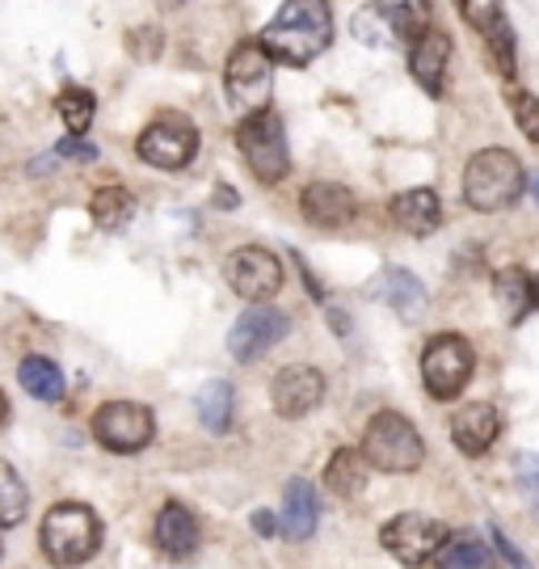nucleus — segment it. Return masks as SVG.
I'll return each instance as SVG.
<instances>
[{
  "label": "nucleus",
  "instance_id": "f257e3e1",
  "mask_svg": "<svg viewBox=\"0 0 539 569\" xmlns=\"http://www.w3.org/2000/svg\"><path fill=\"white\" fill-rule=\"evenodd\" d=\"M333 42V13L325 0H282L279 18L261 30V47L270 60L312 63Z\"/></svg>",
  "mask_w": 539,
  "mask_h": 569
},
{
  "label": "nucleus",
  "instance_id": "f03ea898",
  "mask_svg": "<svg viewBox=\"0 0 539 569\" xmlns=\"http://www.w3.org/2000/svg\"><path fill=\"white\" fill-rule=\"evenodd\" d=\"M39 545L51 566H84L101 549V519L84 502H56L42 515Z\"/></svg>",
  "mask_w": 539,
  "mask_h": 569
},
{
  "label": "nucleus",
  "instance_id": "7ed1b4c3",
  "mask_svg": "<svg viewBox=\"0 0 539 569\" xmlns=\"http://www.w3.org/2000/svg\"><path fill=\"white\" fill-rule=\"evenodd\" d=\"M362 460L376 468V472H388V477L418 472L421 460H426L418 427L405 413H397V409L376 413L367 422V430H362Z\"/></svg>",
  "mask_w": 539,
  "mask_h": 569
},
{
  "label": "nucleus",
  "instance_id": "20e7f679",
  "mask_svg": "<svg viewBox=\"0 0 539 569\" xmlns=\"http://www.w3.org/2000/svg\"><path fill=\"white\" fill-rule=\"evenodd\" d=\"M522 164L506 148H485L468 161L463 173V199L472 211H501L522 194Z\"/></svg>",
  "mask_w": 539,
  "mask_h": 569
},
{
  "label": "nucleus",
  "instance_id": "39448f33",
  "mask_svg": "<svg viewBox=\"0 0 539 569\" xmlns=\"http://www.w3.org/2000/svg\"><path fill=\"white\" fill-rule=\"evenodd\" d=\"M237 148L244 164L253 169L258 182H282L291 169V152H287V136H282V119L266 106L244 114L237 127Z\"/></svg>",
  "mask_w": 539,
  "mask_h": 569
},
{
  "label": "nucleus",
  "instance_id": "423d86ee",
  "mask_svg": "<svg viewBox=\"0 0 539 569\" xmlns=\"http://www.w3.org/2000/svg\"><path fill=\"white\" fill-rule=\"evenodd\" d=\"M223 84H228V98H232L237 110H244V114L266 110L270 89H275V60L266 56L261 42H240L237 51L228 56Z\"/></svg>",
  "mask_w": 539,
  "mask_h": 569
},
{
  "label": "nucleus",
  "instance_id": "0eeeda50",
  "mask_svg": "<svg viewBox=\"0 0 539 569\" xmlns=\"http://www.w3.org/2000/svg\"><path fill=\"white\" fill-rule=\"evenodd\" d=\"M472 346L463 342L460 333H439L435 342L426 346L421 355V380H426V392L439 397V401H456L463 392V385L472 380Z\"/></svg>",
  "mask_w": 539,
  "mask_h": 569
},
{
  "label": "nucleus",
  "instance_id": "6e6552de",
  "mask_svg": "<svg viewBox=\"0 0 539 569\" xmlns=\"http://www.w3.org/2000/svg\"><path fill=\"white\" fill-rule=\"evenodd\" d=\"M157 435V422H152V409L140 406V401H110L93 413V439H98L106 451H119V456H131V451H143Z\"/></svg>",
  "mask_w": 539,
  "mask_h": 569
},
{
  "label": "nucleus",
  "instance_id": "1a4fd4ad",
  "mask_svg": "<svg viewBox=\"0 0 539 569\" xmlns=\"http://www.w3.org/2000/svg\"><path fill=\"white\" fill-rule=\"evenodd\" d=\"M136 152L148 164H157V169H186V164L194 161V152H199V131H194V122L181 119V114H160L157 122L143 127Z\"/></svg>",
  "mask_w": 539,
  "mask_h": 569
},
{
  "label": "nucleus",
  "instance_id": "9d476101",
  "mask_svg": "<svg viewBox=\"0 0 539 569\" xmlns=\"http://www.w3.org/2000/svg\"><path fill=\"white\" fill-rule=\"evenodd\" d=\"M223 279H228V287L237 291L240 300L261 305V300H270V296L282 287V266L270 249L244 244V249H237V253L223 258Z\"/></svg>",
  "mask_w": 539,
  "mask_h": 569
},
{
  "label": "nucleus",
  "instance_id": "9b49d317",
  "mask_svg": "<svg viewBox=\"0 0 539 569\" xmlns=\"http://www.w3.org/2000/svg\"><path fill=\"white\" fill-rule=\"evenodd\" d=\"M380 540L400 566L418 569L426 561H435V552L447 540V528H442L439 519H430V515H397L392 523H383Z\"/></svg>",
  "mask_w": 539,
  "mask_h": 569
},
{
  "label": "nucleus",
  "instance_id": "f8f14e48",
  "mask_svg": "<svg viewBox=\"0 0 539 569\" xmlns=\"http://www.w3.org/2000/svg\"><path fill=\"white\" fill-rule=\"evenodd\" d=\"M287 329H291V321L282 317L279 308L253 305L237 326H232V333H228V350H232L237 363H253L270 346H279L282 338H287Z\"/></svg>",
  "mask_w": 539,
  "mask_h": 569
},
{
  "label": "nucleus",
  "instance_id": "ddd939ff",
  "mask_svg": "<svg viewBox=\"0 0 539 569\" xmlns=\"http://www.w3.org/2000/svg\"><path fill=\"white\" fill-rule=\"evenodd\" d=\"M320 397H325V376H320L317 367H282L279 376H275V385H270V401L279 409V418L312 413L320 406Z\"/></svg>",
  "mask_w": 539,
  "mask_h": 569
},
{
  "label": "nucleus",
  "instance_id": "4468645a",
  "mask_svg": "<svg viewBox=\"0 0 539 569\" xmlns=\"http://www.w3.org/2000/svg\"><path fill=\"white\" fill-rule=\"evenodd\" d=\"M460 13L493 51L501 72L510 77L515 72V34H510V21L501 18V0H460Z\"/></svg>",
  "mask_w": 539,
  "mask_h": 569
},
{
  "label": "nucleus",
  "instance_id": "2eb2a0df",
  "mask_svg": "<svg viewBox=\"0 0 539 569\" xmlns=\"http://www.w3.org/2000/svg\"><path fill=\"white\" fill-rule=\"evenodd\" d=\"M300 211L308 224L317 228H346L355 216H359V203L355 194L338 182H312L300 194Z\"/></svg>",
  "mask_w": 539,
  "mask_h": 569
},
{
  "label": "nucleus",
  "instance_id": "dca6fc26",
  "mask_svg": "<svg viewBox=\"0 0 539 569\" xmlns=\"http://www.w3.org/2000/svg\"><path fill=\"white\" fill-rule=\"evenodd\" d=\"M498 430H501V418L489 401L460 406L456 409V418H451V439H456V448H460L463 456H485V451L493 448Z\"/></svg>",
  "mask_w": 539,
  "mask_h": 569
},
{
  "label": "nucleus",
  "instance_id": "f3484780",
  "mask_svg": "<svg viewBox=\"0 0 539 569\" xmlns=\"http://www.w3.org/2000/svg\"><path fill=\"white\" fill-rule=\"evenodd\" d=\"M392 220H397V228H405L409 237H430V232L442 224V199L435 190H426V186L405 190V194L392 199Z\"/></svg>",
  "mask_w": 539,
  "mask_h": 569
},
{
  "label": "nucleus",
  "instance_id": "a211bd4d",
  "mask_svg": "<svg viewBox=\"0 0 539 569\" xmlns=\"http://www.w3.org/2000/svg\"><path fill=\"white\" fill-rule=\"evenodd\" d=\"M157 549L164 552V557H178V561L199 549V519L181 507V502H164V507H160Z\"/></svg>",
  "mask_w": 539,
  "mask_h": 569
},
{
  "label": "nucleus",
  "instance_id": "6ab92c4d",
  "mask_svg": "<svg viewBox=\"0 0 539 569\" xmlns=\"http://www.w3.org/2000/svg\"><path fill=\"white\" fill-rule=\"evenodd\" d=\"M447 60H451V39L442 34L439 26H430L421 39H413V56H409V63H413V77H418V84L426 89V93H439L442 89Z\"/></svg>",
  "mask_w": 539,
  "mask_h": 569
},
{
  "label": "nucleus",
  "instance_id": "aec40b11",
  "mask_svg": "<svg viewBox=\"0 0 539 569\" xmlns=\"http://www.w3.org/2000/svg\"><path fill=\"white\" fill-rule=\"evenodd\" d=\"M320 507H317V489L308 481H287V502H282V531L287 540H308L317 531Z\"/></svg>",
  "mask_w": 539,
  "mask_h": 569
},
{
  "label": "nucleus",
  "instance_id": "412c9836",
  "mask_svg": "<svg viewBox=\"0 0 539 569\" xmlns=\"http://www.w3.org/2000/svg\"><path fill=\"white\" fill-rule=\"evenodd\" d=\"M376 13H380L400 39H421L435 21H430V0H376Z\"/></svg>",
  "mask_w": 539,
  "mask_h": 569
},
{
  "label": "nucleus",
  "instance_id": "4be33fe9",
  "mask_svg": "<svg viewBox=\"0 0 539 569\" xmlns=\"http://www.w3.org/2000/svg\"><path fill=\"white\" fill-rule=\"evenodd\" d=\"M383 300L397 308V317H405V321H418L421 312H426V287L409 274V270H400V266H392L388 274H383Z\"/></svg>",
  "mask_w": 539,
  "mask_h": 569
},
{
  "label": "nucleus",
  "instance_id": "5701e85b",
  "mask_svg": "<svg viewBox=\"0 0 539 569\" xmlns=\"http://www.w3.org/2000/svg\"><path fill=\"white\" fill-rule=\"evenodd\" d=\"M367 481H371V465L362 460V451H338L325 468V486L338 498H359Z\"/></svg>",
  "mask_w": 539,
  "mask_h": 569
},
{
  "label": "nucleus",
  "instance_id": "b1692460",
  "mask_svg": "<svg viewBox=\"0 0 539 569\" xmlns=\"http://www.w3.org/2000/svg\"><path fill=\"white\" fill-rule=\"evenodd\" d=\"M493 291H498L501 317H506L510 326H519L522 317H527V308H531V279H527V270H522V266H506V270H498Z\"/></svg>",
  "mask_w": 539,
  "mask_h": 569
},
{
  "label": "nucleus",
  "instance_id": "393cba45",
  "mask_svg": "<svg viewBox=\"0 0 539 569\" xmlns=\"http://www.w3.org/2000/svg\"><path fill=\"white\" fill-rule=\"evenodd\" d=\"M18 380L21 388L30 392V397H39V401H63V371L51 359H42V355H30V359H21L18 367Z\"/></svg>",
  "mask_w": 539,
  "mask_h": 569
},
{
  "label": "nucleus",
  "instance_id": "a878e982",
  "mask_svg": "<svg viewBox=\"0 0 539 569\" xmlns=\"http://www.w3.org/2000/svg\"><path fill=\"white\" fill-rule=\"evenodd\" d=\"M89 211H93V224L114 232V228H122L136 216V194L122 190V186H101L98 194H93V203H89Z\"/></svg>",
  "mask_w": 539,
  "mask_h": 569
},
{
  "label": "nucleus",
  "instance_id": "bb28decb",
  "mask_svg": "<svg viewBox=\"0 0 539 569\" xmlns=\"http://www.w3.org/2000/svg\"><path fill=\"white\" fill-rule=\"evenodd\" d=\"M435 561H439V569H493L489 549L472 536H447L442 549L435 552Z\"/></svg>",
  "mask_w": 539,
  "mask_h": 569
},
{
  "label": "nucleus",
  "instance_id": "cd10ccee",
  "mask_svg": "<svg viewBox=\"0 0 539 569\" xmlns=\"http://www.w3.org/2000/svg\"><path fill=\"white\" fill-rule=\"evenodd\" d=\"M30 510V489L18 477V468L0 460V528H18Z\"/></svg>",
  "mask_w": 539,
  "mask_h": 569
},
{
  "label": "nucleus",
  "instance_id": "c85d7f7f",
  "mask_svg": "<svg viewBox=\"0 0 539 569\" xmlns=\"http://www.w3.org/2000/svg\"><path fill=\"white\" fill-rule=\"evenodd\" d=\"M199 418L207 430H216L223 435L228 422H232V388L223 385V380H211V385L199 392Z\"/></svg>",
  "mask_w": 539,
  "mask_h": 569
},
{
  "label": "nucleus",
  "instance_id": "c756f323",
  "mask_svg": "<svg viewBox=\"0 0 539 569\" xmlns=\"http://www.w3.org/2000/svg\"><path fill=\"white\" fill-rule=\"evenodd\" d=\"M56 106H60V119L68 122V131H72V136H84V131H89V122H93V110H98L93 93H89V89H77V84H72V89H63Z\"/></svg>",
  "mask_w": 539,
  "mask_h": 569
},
{
  "label": "nucleus",
  "instance_id": "7c9ffc66",
  "mask_svg": "<svg viewBox=\"0 0 539 569\" xmlns=\"http://www.w3.org/2000/svg\"><path fill=\"white\" fill-rule=\"evenodd\" d=\"M515 472H519V486H522V493H527V502H531V510H536V519H539V456L536 451H522L519 460H515Z\"/></svg>",
  "mask_w": 539,
  "mask_h": 569
},
{
  "label": "nucleus",
  "instance_id": "2f4dec72",
  "mask_svg": "<svg viewBox=\"0 0 539 569\" xmlns=\"http://www.w3.org/2000/svg\"><path fill=\"white\" fill-rule=\"evenodd\" d=\"M515 122H519V131L527 136V140L539 143V98H531V93H515Z\"/></svg>",
  "mask_w": 539,
  "mask_h": 569
},
{
  "label": "nucleus",
  "instance_id": "473e14b6",
  "mask_svg": "<svg viewBox=\"0 0 539 569\" xmlns=\"http://www.w3.org/2000/svg\"><path fill=\"white\" fill-rule=\"evenodd\" d=\"M355 39L367 42V47H383L388 34H383V18L380 13H371V9H359L355 13Z\"/></svg>",
  "mask_w": 539,
  "mask_h": 569
},
{
  "label": "nucleus",
  "instance_id": "72a5a7b5",
  "mask_svg": "<svg viewBox=\"0 0 539 569\" xmlns=\"http://www.w3.org/2000/svg\"><path fill=\"white\" fill-rule=\"evenodd\" d=\"M56 161H98V148L80 136H68V140L56 148Z\"/></svg>",
  "mask_w": 539,
  "mask_h": 569
},
{
  "label": "nucleus",
  "instance_id": "f704fd0d",
  "mask_svg": "<svg viewBox=\"0 0 539 569\" xmlns=\"http://www.w3.org/2000/svg\"><path fill=\"white\" fill-rule=\"evenodd\" d=\"M489 531H493V540H498V552L506 557V561H510V566H515V569H531V561H527V557L515 549V540H510L506 531H501V528H489Z\"/></svg>",
  "mask_w": 539,
  "mask_h": 569
},
{
  "label": "nucleus",
  "instance_id": "c9c22d12",
  "mask_svg": "<svg viewBox=\"0 0 539 569\" xmlns=\"http://www.w3.org/2000/svg\"><path fill=\"white\" fill-rule=\"evenodd\" d=\"M253 528H258L261 536H275V528H279V523H275V515H266V510H258V515H253Z\"/></svg>",
  "mask_w": 539,
  "mask_h": 569
},
{
  "label": "nucleus",
  "instance_id": "e433bc0d",
  "mask_svg": "<svg viewBox=\"0 0 539 569\" xmlns=\"http://www.w3.org/2000/svg\"><path fill=\"white\" fill-rule=\"evenodd\" d=\"M216 199H220V207H237V203H240V199L232 194V190H228V186H223V190L216 194Z\"/></svg>",
  "mask_w": 539,
  "mask_h": 569
},
{
  "label": "nucleus",
  "instance_id": "4c0bfd02",
  "mask_svg": "<svg viewBox=\"0 0 539 569\" xmlns=\"http://www.w3.org/2000/svg\"><path fill=\"white\" fill-rule=\"evenodd\" d=\"M4 418H9V401H4V392H0V427H4Z\"/></svg>",
  "mask_w": 539,
  "mask_h": 569
},
{
  "label": "nucleus",
  "instance_id": "58836bf2",
  "mask_svg": "<svg viewBox=\"0 0 539 569\" xmlns=\"http://www.w3.org/2000/svg\"><path fill=\"white\" fill-rule=\"evenodd\" d=\"M531 308H539V279L531 283Z\"/></svg>",
  "mask_w": 539,
  "mask_h": 569
},
{
  "label": "nucleus",
  "instance_id": "ea45409f",
  "mask_svg": "<svg viewBox=\"0 0 539 569\" xmlns=\"http://www.w3.org/2000/svg\"><path fill=\"white\" fill-rule=\"evenodd\" d=\"M536 199H539V178H536Z\"/></svg>",
  "mask_w": 539,
  "mask_h": 569
}]
</instances>
